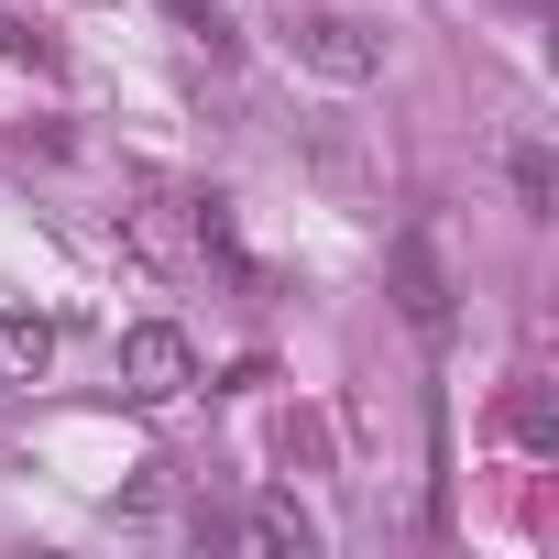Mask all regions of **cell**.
Returning a JSON list of instances; mask_svg holds the SVG:
<instances>
[{
	"instance_id": "cell-1",
	"label": "cell",
	"mask_w": 559,
	"mask_h": 559,
	"mask_svg": "<svg viewBox=\"0 0 559 559\" xmlns=\"http://www.w3.org/2000/svg\"><path fill=\"white\" fill-rule=\"evenodd\" d=\"M286 45H297V67H319V78H341V88L384 78V34H373L362 12H286Z\"/></svg>"
},
{
	"instance_id": "cell-2",
	"label": "cell",
	"mask_w": 559,
	"mask_h": 559,
	"mask_svg": "<svg viewBox=\"0 0 559 559\" xmlns=\"http://www.w3.org/2000/svg\"><path fill=\"white\" fill-rule=\"evenodd\" d=\"M187 384H198V352H187V330H165V319L121 330V406H176Z\"/></svg>"
},
{
	"instance_id": "cell-3",
	"label": "cell",
	"mask_w": 559,
	"mask_h": 559,
	"mask_svg": "<svg viewBox=\"0 0 559 559\" xmlns=\"http://www.w3.org/2000/svg\"><path fill=\"white\" fill-rule=\"evenodd\" d=\"M395 308H406L428 341L450 330V274H439V241H428V230H395Z\"/></svg>"
},
{
	"instance_id": "cell-4",
	"label": "cell",
	"mask_w": 559,
	"mask_h": 559,
	"mask_svg": "<svg viewBox=\"0 0 559 559\" xmlns=\"http://www.w3.org/2000/svg\"><path fill=\"white\" fill-rule=\"evenodd\" d=\"M219 537H230V548H263V559H308V548H319V515L286 504V493H263V504H241Z\"/></svg>"
},
{
	"instance_id": "cell-5",
	"label": "cell",
	"mask_w": 559,
	"mask_h": 559,
	"mask_svg": "<svg viewBox=\"0 0 559 559\" xmlns=\"http://www.w3.org/2000/svg\"><path fill=\"white\" fill-rule=\"evenodd\" d=\"M56 362V319H34V308H0V384H34Z\"/></svg>"
},
{
	"instance_id": "cell-6",
	"label": "cell",
	"mask_w": 559,
	"mask_h": 559,
	"mask_svg": "<svg viewBox=\"0 0 559 559\" xmlns=\"http://www.w3.org/2000/svg\"><path fill=\"white\" fill-rule=\"evenodd\" d=\"M154 12H165L198 56H230V45H241V34H230V0H154Z\"/></svg>"
},
{
	"instance_id": "cell-7",
	"label": "cell",
	"mask_w": 559,
	"mask_h": 559,
	"mask_svg": "<svg viewBox=\"0 0 559 559\" xmlns=\"http://www.w3.org/2000/svg\"><path fill=\"white\" fill-rule=\"evenodd\" d=\"M0 67H34V78H56L67 56H56V45H45L34 23H12V12H0Z\"/></svg>"
},
{
	"instance_id": "cell-8",
	"label": "cell",
	"mask_w": 559,
	"mask_h": 559,
	"mask_svg": "<svg viewBox=\"0 0 559 559\" xmlns=\"http://www.w3.org/2000/svg\"><path fill=\"white\" fill-rule=\"evenodd\" d=\"M515 209L548 219V154H537V143H515Z\"/></svg>"
},
{
	"instance_id": "cell-9",
	"label": "cell",
	"mask_w": 559,
	"mask_h": 559,
	"mask_svg": "<svg viewBox=\"0 0 559 559\" xmlns=\"http://www.w3.org/2000/svg\"><path fill=\"white\" fill-rule=\"evenodd\" d=\"M515 439H526V450H548V439H559V417H548V395H537V384L515 395Z\"/></svg>"
}]
</instances>
